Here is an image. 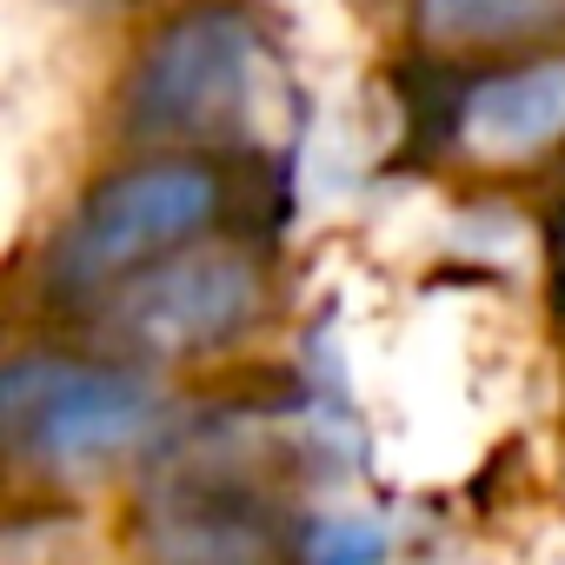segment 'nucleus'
<instances>
[{
    "label": "nucleus",
    "instance_id": "obj_1",
    "mask_svg": "<svg viewBox=\"0 0 565 565\" xmlns=\"http://www.w3.org/2000/svg\"><path fill=\"white\" fill-rule=\"evenodd\" d=\"M273 87V47L239 0H186L134 54L120 81V127L147 147H213L253 134Z\"/></svg>",
    "mask_w": 565,
    "mask_h": 565
},
{
    "label": "nucleus",
    "instance_id": "obj_2",
    "mask_svg": "<svg viewBox=\"0 0 565 565\" xmlns=\"http://www.w3.org/2000/svg\"><path fill=\"white\" fill-rule=\"evenodd\" d=\"M226 186L220 167L200 153H153L134 160L120 173H107L74 220L61 226L54 253H47V279L61 294H114L120 279H134L140 266L180 253L200 226H213Z\"/></svg>",
    "mask_w": 565,
    "mask_h": 565
},
{
    "label": "nucleus",
    "instance_id": "obj_3",
    "mask_svg": "<svg viewBox=\"0 0 565 565\" xmlns=\"http://www.w3.org/2000/svg\"><path fill=\"white\" fill-rule=\"evenodd\" d=\"M0 419L14 452H28L47 472H94L160 426L153 380L127 366H74V360H14L0 380Z\"/></svg>",
    "mask_w": 565,
    "mask_h": 565
},
{
    "label": "nucleus",
    "instance_id": "obj_4",
    "mask_svg": "<svg viewBox=\"0 0 565 565\" xmlns=\"http://www.w3.org/2000/svg\"><path fill=\"white\" fill-rule=\"evenodd\" d=\"M266 307V279L233 246H180L107 294L100 333L140 360H186L239 340Z\"/></svg>",
    "mask_w": 565,
    "mask_h": 565
},
{
    "label": "nucleus",
    "instance_id": "obj_5",
    "mask_svg": "<svg viewBox=\"0 0 565 565\" xmlns=\"http://www.w3.org/2000/svg\"><path fill=\"white\" fill-rule=\"evenodd\" d=\"M446 134L479 167H525L565 140V47L512 54L452 94Z\"/></svg>",
    "mask_w": 565,
    "mask_h": 565
},
{
    "label": "nucleus",
    "instance_id": "obj_6",
    "mask_svg": "<svg viewBox=\"0 0 565 565\" xmlns=\"http://www.w3.org/2000/svg\"><path fill=\"white\" fill-rule=\"evenodd\" d=\"M413 21L446 54H532L565 41V0H413Z\"/></svg>",
    "mask_w": 565,
    "mask_h": 565
},
{
    "label": "nucleus",
    "instance_id": "obj_7",
    "mask_svg": "<svg viewBox=\"0 0 565 565\" xmlns=\"http://www.w3.org/2000/svg\"><path fill=\"white\" fill-rule=\"evenodd\" d=\"M160 545L173 565H266V539L226 505H200V512L173 519L160 532Z\"/></svg>",
    "mask_w": 565,
    "mask_h": 565
},
{
    "label": "nucleus",
    "instance_id": "obj_8",
    "mask_svg": "<svg viewBox=\"0 0 565 565\" xmlns=\"http://www.w3.org/2000/svg\"><path fill=\"white\" fill-rule=\"evenodd\" d=\"M386 558V532L373 519H327L307 539V565H380Z\"/></svg>",
    "mask_w": 565,
    "mask_h": 565
},
{
    "label": "nucleus",
    "instance_id": "obj_9",
    "mask_svg": "<svg viewBox=\"0 0 565 565\" xmlns=\"http://www.w3.org/2000/svg\"><path fill=\"white\" fill-rule=\"evenodd\" d=\"M61 8H74V14H134L147 0H61Z\"/></svg>",
    "mask_w": 565,
    "mask_h": 565
}]
</instances>
